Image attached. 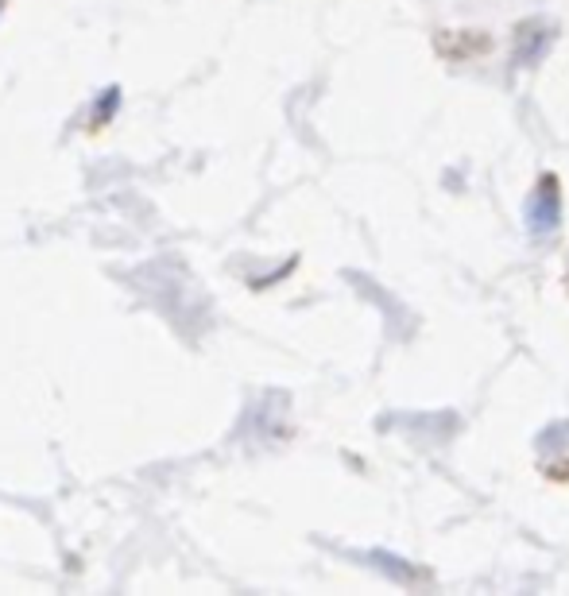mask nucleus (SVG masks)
<instances>
[{
    "label": "nucleus",
    "instance_id": "f257e3e1",
    "mask_svg": "<svg viewBox=\"0 0 569 596\" xmlns=\"http://www.w3.org/2000/svg\"><path fill=\"white\" fill-rule=\"evenodd\" d=\"M558 217H562L558 182H554V175H546V179L539 182V190L531 194V206H527V221H531V233H550V229H558Z\"/></svg>",
    "mask_w": 569,
    "mask_h": 596
}]
</instances>
